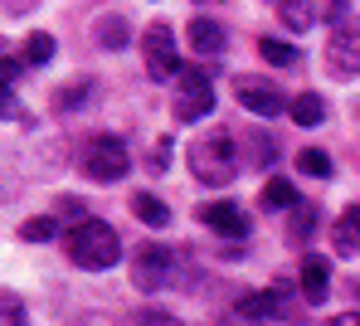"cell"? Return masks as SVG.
Masks as SVG:
<instances>
[{
	"label": "cell",
	"mask_w": 360,
	"mask_h": 326,
	"mask_svg": "<svg viewBox=\"0 0 360 326\" xmlns=\"http://www.w3.org/2000/svg\"><path fill=\"white\" fill-rule=\"evenodd\" d=\"M185 161H190V176L200 181V185H229L234 181V171H239V161H234V136L229 131H210V136H200V141H190L185 146Z\"/></svg>",
	"instance_id": "cell-1"
},
{
	"label": "cell",
	"mask_w": 360,
	"mask_h": 326,
	"mask_svg": "<svg viewBox=\"0 0 360 326\" xmlns=\"http://www.w3.org/2000/svg\"><path fill=\"white\" fill-rule=\"evenodd\" d=\"M68 259L78 263V268H88V273L112 268V263L122 259L117 229L103 224V219H83V224H73V229H68Z\"/></svg>",
	"instance_id": "cell-2"
},
{
	"label": "cell",
	"mask_w": 360,
	"mask_h": 326,
	"mask_svg": "<svg viewBox=\"0 0 360 326\" xmlns=\"http://www.w3.org/2000/svg\"><path fill=\"white\" fill-rule=\"evenodd\" d=\"M83 171L88 181H122L131 171V151L122 136H93L88 151H83Z\"/></svg>",
	"instance_id": "cell-3"
},
{
	"label": "cell",
	"mask_w": 360,
	"mask_h": 326,
	"mask_svg": "<svg viewBox=\"0 0 360 326\" xmlns=\"http://www.w3.org/2000/svg\"><path fill=\"white\" fill-rule=\"evenodd\" d=\"M214 112V83L205 68H185V83L176 88V117L180 122H200Z\"/></svg>",
	"instance_id": "cell-4"
},
{
	"label": "cell",
	"mask_w": 360,
	"mask_h": 326,
	"mask_svg": "<svg viewBox=\"0 0 360 326\" xmlns=\"http://www.w3.org/2000/svg\"><path fill=\"white\" fill-rule=\"evenodd\" d=\"M171 268H176V254H171L166 244H141V249L131 254V282H136L141 292H156V287L171 282Z\"/></svg>",
	"instance_id": "cell-5"
},
{
	"label": "cell",
	"mask_w": 360,
	"mask_h": 326,
	"mask_svg": "<svg viewBox=\"0 0 360 326\" xmlns=\"http://www.w3.org/2000/svg\"><path fill=\"white\" fill-rule=\"evenodd\" d=\"M141 54H146V73H151L156 83H171V78H180L176 34H171L166 25H151V30H146V39H141Z\"/></svg>",
	"instance_id": "cell-6"
},
{
	"label": "cell",
	"mask_w": 360,
	"mask_h": 326,
	"mask_svg": "<svg viewBox=\"0 0 360 326\" xmlns=\"http://www.w3.org/2000/svg\"><path fill=\"white\" fill-rule=\"evenodd\" d=\"M234 98H239L243 112H253V117H278L283 107H292L273 83H263V78H239L234 83Z\"/></svg>",
	"instance_id": "cell-7"
},
{
	"label": "cell",
	"mask_w": 360,
	"mask_h": 326,
	"mask_svg": "<svg viewBox=\"0 0 360 326\" xmlns=\"http://www.w3.org/2000/svg\"><path fill=\"white\" fill-rule=\"evenodd\" d=\"M195 219H200L205 229H214L219 239H243V234H248V214H243L234 200H205V204L195 209Z\"/></svg>",
	"instance_id": "cell-8"
},
{
	"label": "cell",
	"mask_w": 360,
	"mask_h": 326,
	"mask_svg": "<svg viewBox=\"0 0 360 326\" xmlns=\"http://www.w3.org/2000/svg\"><path fill=\"white\" fill-rule=\"evenodd\" d=\"M326 64L336 78H360V30H336L326 44Z\"/></svg>",
	"instance_id": "cell-9"
},
{
	"label": "cell",
	"mask_w": 360,
	"mask_h": 326,
	"mask_svg": "<svg viewBox=\"0 0 360 326\" xmlns=\"http://www.w3.org/2000/svg\"><path fill=\"white\" fill-rule=\"evenodd\" d=\"M297 282H302V297H307L311 307H321V302H326V292H331V263L321 259V254H302Z\"/></svg>",
	"instance_id": "cell-10"
},
{
	"label": "cell",
	"mask_w": 360,
	"mask_h": 326,
	"mask_svg": "<svg viewBox=\"0 0 360 326\" xmlns=\"http://www.w3.org/2000/svg\"><path fill=\"white\" fill-rule=\"evenodd\" d=\"M243 322H278L283 317V287H263V292H243L239 297Z\"/></svg>",
	"instance_id": "cell-11"
},
{
	"label": "cell",
	"mask_w": 360,
	"mask_h": 326,
	"mask_svg": "<svg viewBox=\"0 0 360 326\" xmlns=\"http://www.w3.org/2000/svg\"><path fill=\"white\" fill-rule=\"evenodd\" d=\"M190 49H195V54H205V59L224 54V25H219V20H210V15L190 20Z\"/></svg>",
	"instance_id": "cell-12"
},
{
	"label": "cell",
	"mask_w": 360,
	"mask_h": 326,
	"mask_svg": "<svg viewBox=\"0 0 360 326\" xmlns=\"http://www.w3.org/2000/svg\"><path fill=\"white\" fill-rule=\"evenodd\" d=\"M288 117H292L297 127H321V117H326V103H321V93H297Z\"/></svg>",
	"instance_id": "cell-13"
},
{
	"label": "cell",
	"mask_w": 360,
	"mask_h": 326,
	"mask_svg": "<svg viewBox=\"0 0 360 326\" xmlns=\"http://www.w3.org/2000/svg\"><path fill=\"white\" fill-rule=\"evenodd\" d=\"M263 209H302V195L292 190V181L273 176V181L263 185Z\"/></svg>",
	"instance_id": "cell-14"
},
{
	"label": "cell",
	"mask_w": 360,
	"mask_h": 326,
	"mask_svg": "<svg viewBox=\"0 0 360 326\" xmlns=\"http://www.w3.org/2000/svg\"><path fill=\"white\" fill-rule=\"evenodd\" d=\"M278 20H283V25H288V30H311V25H316V20H321V5H297V0H283V5H278Z\"/></svg>",
	"instance_id": "cell-15"
},
{
	"label": "cell",
	"mask_w": 360,
	"mask_h": 326,
	"mask_svg": "<svg viewBox=\"0 0 360 326\" xmlns=\"http://www.w3.org/2000/svg\"><path fill=\"white\" fill-rule=\"evenodd\" d=\"M297 171L311 176V181H326V176H331V156H326L321 146H307V151H297Z\"/></svg>",
	"instance_id": "cell-16"
},
{
	"label": "cell",
	"mask_w": 360,
	"mask_h": 326,
	"mask_svg": "<svg viewBox=\"0 0 360 326\" xmlns=\"http://www.w3.org/2000/svg\"><path fill=\"white\" fill-rule=\"evenodd\" d=\"M131 214H136V219H146V224H156V229L171 219V209H166L156 195H146V190H141V195H131Z\"/></svg>",
	"instance_id": "cell-17"
},
{
	"label": "cell",
	"mask_w": 360,
	"mask_h": 326,
	"mask_svg": "<svg viewBox=\"0 0 360 326\" xmlns=\"http://www.w3.org/2000/svg\"><path fill=\"white\" fill-rule=\"evenodd\" d=\"M258 54H263L268 64H278V68H292L302 59L297 49H292V44H283V39H258Z\"/></svg>",
	"instance_id": "cell-18"
},
{
	"label": "cell",
	"mask_w": 360,
	"mask_h": 326,
	"mask_svg": "<svg viewBox=\"0 0 360 326\" xmlns=\"http://www.w3.org/2000/svg\"><path fill=\"white\" fill-rule=\"evenodd\" d=\"M98 44H103V49H127V20H122V15H112V20L98 25Z\"/></svg>",
	"instance_id": "cell-19"
},
{
	"label": "cell",
	"mask_w": 360,
	"mask_h": 326,
	"mask_svg": "<svg viewBox=\"0 0 360 326\" xmlns=\"http://www.w3.org/2000/svg\"><path fill=\"white\" fill-rule=\"evenodd\" d=\"M20 234H25L30 244H49V239L59 234V224H54L49 214H39V219H25V224H20Z\"/></svg>",
	"instance_id": "cell-20"
},
{
	"label": "cell",
	"mask_w": 360,
	"mask_h": 326,
	"mask_svg": "<svg viewBox=\"0 0 360 326\" xmlns=\"http://www.w3.org/2000/svg\"><path fill=\"white\" fill-rule=\"evenodd\" d=\"M25 322H30L25 302H20L15 292H0V326H25Z\"/></svg>",
	"instance_id": "cell-21"
},
{
	"label": "cell",
	"mask_w": 360,
	"mask_h": 326,
	"mask_svg": "<svg viewBox=\"0 0 360 326\" xmlns=\"http://www.w3.org/2000/svg\"><path fill=\"white\" fill-rule=\"evenodd\" d=\"M54 59V39L49 34H30L25 39V64H49Z\"/></svg>",
	"instance_id": "cell-22"
},
{
	"label": "cell",
	"mask_w": 360,
	"mask_h": 326,
	"mask_svg": "<svg viewBox=\"0 0 360 326\" xmlns=\"http://www.w3.org/2000/svg\"><path fill=\"white\" fill-rule=\"evenodd\" d=\"M127 326H180L171 312H161V307H141V312H131Z\"/></svg>",
	"instance_id": "cell-23"
},
{
	"label": "cell",
	"mask_w": 360,
	"mask_h": 326,
	"mask_svg": "<svg viewBox=\"0 0 360 326\" xmlns=\"http://www.w3.org/2000/svg\"><path fill=\"white\" fill-rule=\"evenodd\" d=\"M88 93H93V88H88V83H78V88H63L59 98H54V107H59V112H73V107H78V103H83V98H88Z\"/></svg>",
	"instance_id": "cell-24"
},
{
	"label": "cell",
	"mask_w": 360,
	"mask_h": 326,
	"mask_svg": "<svg viewBox=\"0 0 360 326\" xmlns=\"http://www.w3.org/2000/svg\"><path fill=\"white\" fill-rule=\"evenodd\" d=\"M356 249H360V239L346 229V224H336V254H356Z\"/></svg>",
	"instance_id": "cell-25"
},
{
	"label": "cell",
	"mask_w": 360,
	"mask_h": 326,
	"mask_svg": "<svg viewBox=\"0 0 360 326\" xmlns=\"http://www.w3.org/2000/svg\"><path fill=\"white\" fill-rule=\"evenodd\" d=\"M15 112H20V103H15V93L0 83V122H5V117H15Z\"/></svg>",
	"instance_id": "cell-26"
},
{
	"label": "cell",
	"mask_w": 360,
	"mask_h": 326,
	"mask_svg": "<svg viewBox=\"0 0 360 326\" xmlns=\"http://www.w3.org/2000/svg\"><path fill=\"white\" fill-rule=\"evenodd\" d=\"M171 166V141H156V156H151V171H166Z\"/></svg>",
	"instance_id": "cell-27"
},
{
	"label": "cell",
	"mask_w": 360,
	"mask_h": 326,
	"mask_svg": "<svg viewBox=\"0 0 360 326\" xmlns=\"http://www.w3.org/2000/svg\"><path fill=\"white\" fill-rule=\"evenodd\" d=\"M15 78H20V64H15V59H0V83H5V88H10V83H15Z\"/></svg>",
	"instance_id": "cell-28"
},
{
	"label": "cell",
	"mask_w": 360,
	"mask_h": 326,
	"mask_svg": "<svg viewBox=\"0 0 360 326\" xmlns=\"http://www.w3.org/2000/svg\"><path fill=\"white\" fill-rule=\"evenodd\" d=\"M341 224H346V229L360 239V204H351V209H346V219H341Z\"/></svg>",
	"instance_id": "cell-29"
},
{
	"label": "cell",
	"mask_w": 360,
	"mask_h": 326,
	"mask_svg": "<svg viewBox=\"0 0 360 326\" xmlns=\"http://www.w3.org/2000/svg\"><path fill=\"white\" fill-rule=\"evenodd\" d=\"M292 224H297V234H302V239L311 234V229H307V224H311V209H307V204H302V209H297V219H292Z\"/></svg>",
	"instance_id": "cell-30"
},
{
	"label": "cell",
	"mask_w": 360,
	"mask_h": 326,
	"mask_svg": "<svg viewBox=\"0 0 360 326\" xmlns=\"http://www.w3.org/2000/svg\"><path fill=\"white\" fill-rule=\"evenodd\" d=\"M326 326H360V312H341V317H331Z\"/></svg>",
	"instance_id": "cell-31"
}]
</instances>
